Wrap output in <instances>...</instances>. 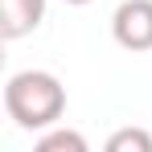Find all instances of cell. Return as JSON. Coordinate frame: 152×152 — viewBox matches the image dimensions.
<instances>
[{"label":"cell","mask_w":152,"mask_h":152,"mask_svg":"<svg viewBox=\"0 0 152 152\" xmlns=\"http://www.w3.org/2000/svg\"><path fill=\"white\" fill-rule=\"evenodd\" d=\"M111 37L127 53L152 50V0H124L111 17Z\"/></svg>","instance_id":"obj_2"},{"label":"cell","mask_w":152,"mask_h":152,"mask_svg":"<svg viewBox=\"0 0 152 152\" xmlns=\"http://www.w3.org/2000/svg\"><path fill=\"white\" fill-rule=\"evenodd\" d=\"M4 111L25 132H45L66 111V86L50 70H21L4 82Z\"/></svg>","instance_id":"obj_1"},{"label":"cell","mask_w":152,"mask_h":152,"mask_svg":"<svg viewBox=\"0 0 152 152\" xmlns=\"http://www.w3.org/2000/svg\"><path fill=\"white\" fill-rule=\"evenodd\" d=\"M37 152H86V136L74 127H45V136L37 140Z\"/></svg>","instance_id":"obj_4"},{"label":"cell","mask_w":152,"mask_h":152,"mask_svg":"<svg viewBox=\"0 0 152 152\" xmlns=\"http://www.w3.org/2000/svg\"><path fill=\"white\" fill-rule=\"evenodd\" d=\"M45 21V0H0V37L17 41Z\"/></svg>","instance_id":"obj_3"},{"label":"cell","mask_w":152,"mask_h":152,"mask_svg":"<svg viewBox=\"0 0 152 152\" xmlns=\"http://www.w3.org/2000/svg\"><path fill=\"white\" fill-rule=\"evenodd\" d=\"M66 4H91V0H66Z\"/></svg>","instance_id":"obj_6"},{"label":"cell","mask_w":152,"mask_h":152,"mask_svg":"<svg viewBox=\"0 0 152 152\" xmlns=\"http://www.w3.org/2000/svg\"><path fill=\"white\" fill-rule=\"evenodd\" d=\"M107 152H152V136L144 127H119L107 140Z\"/></svg>","instance_id":"obj_5"}]
</instances>
